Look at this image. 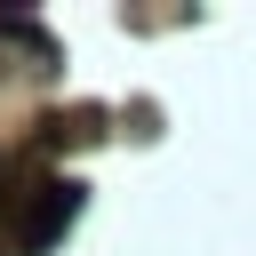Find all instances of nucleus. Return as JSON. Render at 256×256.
<instances>
[{
    "mask_svg": "<svg viewBox=\"0 0 256 256\" xmlns=\"http://www.w3.org/2000/svg\"><path fill=\"white\" fill-rule=\"evenodd\" d=\"M80 216V184L72 176H48L40 184V200H24V216H16V240H24V256H40V248H56V232Z\"/></svg>",
    "mask_w": 256,
    "mask_h": 256,
    "instance_id": "obj_1",
    "label": "nucleus"
},
{
    "mask_svg": "<svg viewBox=\"0 0 256 256\" xmlns=\"http://www.w3.org/2000/svg\"><path fill=\"white\" fill-rule=\"evenodd\" d=\"M88 136H104V112H56L48 120V144H88Z\"/></svg>",
    "mask_w": 256,
    "mask_h": 256,
    "instance_id": "obj_2",
    "label": "nucleus"
}]
</instances>
